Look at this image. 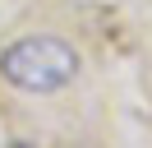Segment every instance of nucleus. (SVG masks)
I'll list each match as a JSON object with an SVG mask.
<instances>
[{
  "label": "nucleus",
  "instance_id": "1",
  "mask_svg": "<svg viewBox=\"0 0 152 148\" xmlns=\"http://www.w3.org/2000/svg\"><path fill=\"white\" fill-rule=\"evenodd\" d=\"M78 74V56L60 37H23L0 51V79L23 92H60Z\"/></svg>",
  "mask_w": 152,
  "mask_h": 148
}]
</instances>
